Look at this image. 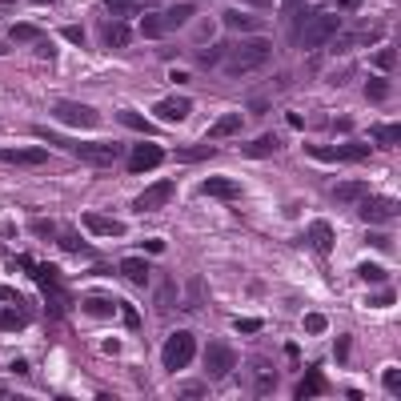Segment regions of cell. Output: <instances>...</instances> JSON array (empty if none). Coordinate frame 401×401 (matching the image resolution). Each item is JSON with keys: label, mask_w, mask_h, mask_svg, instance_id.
Wrapping results in <instances>:
<instances>
[{"label": "cell", "mask_w": 401, "mask_h": 401, "mask_svg": "<svg viewBox=\"0 0 401 401\" xmlns=\"http://www.w3.org/2000/svg\"><path fill=\"white\" fill-rule=\"evenodd\" d=\"M40 140H49L56 149H68L76 157H85V164H97V169H109L113 161L125 157V145H116V140H73V137H61V133H52V128H32Z\"/></svg>", "instance_id": "6da1fadb"}, {"label": "cell", "mask_w": 401, "mask_h": 401, "mask_svg": "<svg viewBox=\"0 0 401 401\" xmlns=\"http://www.w3.org/2000/svg\"><path fill=\"white\" fill-rule=\"evenodd\" d=\"M20 269H25L32 281H40L44 297H49V321H61L64 317V289H61V269L56 265H40L32 257H20Z\"/></svg>", "instance_id": "7a4b0ae2"}, {"label": "cell", "mask_w": 401, "mask_h": 401, "mask_svg": "<svg viewBox=\"0 0 401 401\" xmlns=\"http://www.w3.org/2000/svg\"><path fill=\"white\" fill-rule=\"evenodd\" d=\"M32 321V301L13 285H0V329L4 333H20Z\"/></svg>", "instance_id": "3957f363"}, {"label": "cell", "mask_w": 401, "mask_h": 401, "mask_svg": "<svg viewBox=\"0 0 401 401\" xmlns=\"http://www.w3.org/2000/svg\"><path fill=\"white\" fill-rule=\"evenodd\" d=\"M193 357H197V337H193L188 329H176V333H169V337H164L161 361H164V369H169V373L188 369V365H193Z\"/></svg>", "instance_id": "277c9868"}, {"label": "cell", "mask_w": 401, "mask_h": 401, "mask_svg": "<svg viewBox=\"0 0 401 401\" xmlns=\"http://www.w3.org/2000/svg\"><path fill=\"white\" fill-rule=\"evenodd\" d=\"M269 52H273V44L265 37H249L245 44H237V49L229 52V73L241 76V73H253V68H261L265 61H269Z\"/></svg>", "instance_id": "5b68a950"}, {"label": "cell", "mask_w": 401, "mask_h": 401, "mask_svg": "<svg viewBox=\"0 0 401 401\" xmlns=\"http://www.w3.org/2000/svg\"><path fill=\"white\" fill-rule=\"evenodd\" d=\"M333 32H341V16L333 13H313V20L301 28V49H321V44H329L333 40Z\"/></svg>", "instance_id": "8992f818"}, {"label": "cell", "mask_w": 401, "mask_h": 401, "mask_svg": "<svg viewBox=\"0 0 401 401\" xmlns=\"http://www.w3.org/2000/svg\"><path fill=\"white\" fill-rule=\"evenodd\" d=\"M52 116L68 128H92L97 125V109H92V104H80V100H56V104H52Z\"/></svg>", "instance_id": "52a82bcc"}, {"label": "cell", "mask_w": 401, "mask_h": 401, "mask_svg": "<svg viewBox=\"0 0 401 401\" xmlns=\"http://www.w3.org/2000/svg\"><path fill=\"white\" fill-rule=\"evenodd\" d=\"M309 157H317V161H325V164H345V161H365L369 157V145H361V140H349V145H333V149H321V145H309Z\"/></svg>", "instance_id": "ba28073f"}, {"label": "cell", "mask_w": 401, "mask_h": 401, "mask_svg": "<svg viewBox=\"0 0 401 401\" xmlns=\"http://www.w3.org/2000/svg\"><path fill=\"white\" fill-rule=\"evenodd\" d=\"M164 161V149L157 145V140H140V145H133L128 149V173H149V169H157V164Z\"/></svg>", "instance_id": "9c48e42d"}, {"label": "cell", "mask_w": 401, "mask_h": 401, "mask_svg": "<svg viewBox=\"0 0 401 401\" xmlns=\"http://www.w3.org/2000/svg\"><path fill=\"white\" fill-rule=\"evenodd\" d=\"M397 213V200L393 197H361L357 200V217H361L365 225H381V221H389V217Z\"/></svg>", "instance_id": "30bf717a"}, {"label": "cell", "mask_w": 401, "mask_h": 401, "mask_svg": "<svg viewBox=\"0 0 401 401\" xmlns=\"http://www.w3.org/2000/svg\"><path fill=\"white\" fill-rule=\"evenodd\" d=\"M200 357H205V373L209 377H225L229 369L237 365V353H233V345H225V341H213Z\"/></svg>", "instance_id": "8fae6325"}, {"label": "cell", "mask_w": 401, "mask_h": 401, "mask_svg": "<svg viewBox=\"0 0 401 401\" xmlns=\"http://www.w3.org/2000/svg\"><path fill=\"white\" fill-rule=\"evenodd\" d=\"M249 373H253V393H257V397H269V393H277V385H281L277 365L269 361V357H253Z\"/></svg>", "instance_id": "7c38bea8"}, {"label": "cell", "mask_w": 401, "mask_h": 401, "mask_svg": "<svg viewBox=\"0 0 401 401\" xmlns=\"http://www.w3.org/2000/svg\"><path fill=\"white\" fill-rule=\"evenodd\" d=\"M169 200H173V181H157V185H149L137 200H133V209H137V213H157V209H164Z\"/></svg>", "instance_id": "4fadbf2b"}, {"label": "cell", "mask_w": 401, "mask_h": 401, "mask_svg": "<svg viewBox=\"0 0 401 401\" xmlns=\"http://www.w3.org/2000/svg\"><path fill=\"white\" fill-rule=\"evenodd\" d=\"M152 113L161 116V121H185L193 113V97H161Z\"/></svg>", "instance_id": "5bb4252c"}, {"label": "cell", "mask_w": 401, "mask_h": 401, "mask_svg": "<svg viewBox=\"0 0 401 401\" xmlns=\"http://www.w3.org/2000/svg\"><path fill=\"white\" fill-rule=\"evenodd\" d=\"M80 225H85L92 237H125V225H121V221L100 217V213H85V217H80Z\"/></svg>", "instance_id": "9a60e30c"}, {"label": "cell", "mask_w": 401, "mask_h": 401, "mask_svg": "<svg viewBox=\"0 0 401 401\" xmlns=\"http://www.w3.org/2000/svg\"><path fill=\"white\" fill-rule=\"evenodd\" d=\"M205 197H217V200H237L241 197V185L237 181H229V176H209L205 185H200Z\"/></svg>", "instance_id": "2e32d148"}, {"label": "cell", "mask_w": 401, "mask_h": 401, "mask_svg": "<svg viewBox=\"0 0 401 401\" xmlns=\"http://www.w3.org/2000/svg\"><path fill=\"white\" fill-rule=\"evenodd\" d=\"M0 161L4 164H44L49 161V149H0Z\"/></svg>", "instance_id": "e0dca14e"}, {"label": "cell", "mask_w": 401, "mask_h": 401, "mask_svg": "<svg viewBox=\"0 0 401 401\" xmlns=\"http://www.w3.org/2000/svg\"><path fill=\"white\" fill-rule=\"evenodd\" d=\"M121 273H125L137 289H145V285H149V277H152V269H149L145 257H125V261H121Z\"/></svg>", "instance_id": "ac0fdd59"}, {"label": "cell", "mask_w": 401, "mask_h": 401, "mask_svg": "<svg viewBox=\"0 0 401 401\" xmlns=\"http://www.w3.org/2000/svg\"><path fill=\"white\" fill-rule=\"evenodd\" d=\"M100 40L109 44V49H128V40H133V28L125 20H113V25L100 28Z\"/></svg>", "instance_id": "d6986e66"}, {"label": "cell", "mask_w": 401, "mask_h": 401, "mask_svg": "<svg viewBox=\"0 0 401 401\" xmlns=\"http://www.w3.org/2000/svg\"><path fill=\"white\" fill-rule=\"evenodd\" d=\"M277 149H281V137H277V133H265V137L245 145V157H249V161H261V157H269V152H277Z\"/></svg>", "instance_id": "ffe728a7"}, {"label": "cell", "mask_w": 401, "mask_h": 401, "mask_svg": "<svg viewBox=\"0 0 401 401\" xmlns=\"http://www.w3.org/2000/svg\"><path fill=\"white\" fill-rule=\"evenodd\" d=\"M317 393H325V373H321V365L305 369V377H301V385H297V397H317Z\"/></svg>", "instance_id": "44dd1931"}, {"label": "cell", "mask_w": 401, "mask_h": 401, "mask_svg": "<svg viewBox=\"0 0 401 401\" xmlns=\"http://www.w3.org/2000/svg\"><path fill=\"white\" fill-rule=\"evenodd\" d=\"M309 241H313V249L321 253V257H329V253H333V225L313 221V225H309Z\"/></svg>", "instance_id": "7402d4cb"}, {"label": "cell", "mask_w": 401, "mask_h": 401, "mask_svg": "<svg viewBox=\"0 0 401 401\" xmlns=\"http://www.w3.org/2000/svg\"><path fill=\"white\" fill-rule=\"evenodd\" d=\"M56 245H61L64 253H76V257H88V245L80 241V233H76L73 225H64L61 233H56Z\"/></svg>", "instance_id": "603a6c76"}, {"label": "cell", "mask_w": 401, "mask_h": 401, "mask_svg": "<svg viewBox=\"0 0 401 401\" xmlns=\"http://www.w3.org/2000/svg\"><path fill=\"white\" fill-rule=\"evenodd\" d=\"M193 16H197V4H188V0H185V4H173V8L164 13V25H169V32H173V28L188 25Z\"/></svg>", "instance_id": "cb8c5ba5"}, {"label": "cell", "mask_w": 401, "mask_h": 401, "mask_svg": "<svg viewBox=\"0 0 401 401\" xmlns=\"http://www.w3.org/2000/svg\"><path fill=\"white\" fill-rule=\"evenodd\" d=\"M164 32H169V25H164V16H161V13H145V16H140V37L161 40Z\"/></svg>", "instance_id": "d4e9b609"}, {"label": "cell", "mask_w": 401, "mask_h": 401, "mask_svg": "<svg viewBox=\"0 0 401 401\" xmlns=\"http://www.w3.org/2000/svg\"><path fill=\"white\" fill-rule=\"evenodd\" d=\"M237 128H241V116L237 113H225V116H217V121H213L209 137H213V140H225V137H233Z\"/></svg>", "instance_id": "484cf974"}, {"label": "cell", "mask_w": 401, "mask_h": 401, "mask_svg": "<svg viewBox=\"0 0 401 401\" xmlns=\"http://www.w3.org/2000/svg\"><path fill=\"white\" fill-rule=\"evenodd\" d=\"M8 37H13V44H37V40H44V28L40 25H13Z\"/></svg>", "instance_id": "4316f807"}, {"label": "cell", "mask_w": 401, "mask_h": 401, "mask_svg": "<svg viewBox=\"0 0 401 401\" xmlns=\"http://www.w3.org/2000/svg\"><path fill=\"white\" fill-rule=\"evenodd\" d=\"M389 76H373L369 85H365V100H373V104H381V100H389Z\"/></svg>", "instance_id": "83f0119b"}, {"label": "cell", "mask_w": 401, "mask_h": 401, "mask_svg": "<svg viewBox=\"0 0 401 401\" xmlns=\"http://www.w3.org/2000/svg\"><path fill=\"white\" fill-rule=\"evenodd\" d=\"M373 68H377L381 76H389L393 68H397V49H393V44H385V49L373 56Z\"/></svg>", "instance_id": "f1b7e54d"}, {"label": "cell", "mask_w": 401, "mask_h": 401, "mask_svg": "<svg viewBox=\"0 0 401 401\" xmlns=\"http://www.w3.org/2000/svg\"><path fill=\"white\" fill-rule=\"evenodd\" d=\"M225 25H229V28H249V32H261V20H257V16H249V13H233V8L225 13Z\"/></svg>", "instance_id": "f546056e"}, {"label": "cell", "mask_w": 401, "mask_h": 401, "mask_svg": "<svg viewBox=\"0 0 401 401\" xmlns=\"http://www.w3.org/2000/svg\"><path fill=\"white\" fill-rule=\"evenodd\" d=\"M176 161H185V164L213 161V145H193V149H181V152H176Z\"/></svg>", "instance_id": "4dcf8cb0"}, {"label": "cell", "mask_w": 401, "mask_h": 401, "mask_svg": "<svg viewBox=\"0 0 401 401\" xmlns=\"http://www.w3.org/2000/svg\"><path fill=\"white\" fill-rule=\"evenodd\" d=\"M333 197L345 200V205H353V200H361V197H365V185H357V181H341V185L333 188Z\"/></svg>", "instance_id": "1f68e13d"}, {"label": "cell", "mask_w": 401, "mask_h": 401, "mask_svg": "<svg viewBox=\"0 0 401 401\" xmlns=\"http://www.w3.org/2000/svg\"><path fill=\"white\" fill-rule=\"evenodd\" d=\"M116 121H121L125 128H137V133H152V125L140 113H133V109H121V113H116Z\"/></svg>", "instance_id": "d6a6232c"}, {"label": "cell", "mask_w": 401, "mask_h": 401, "mask_svg": "<svg viewBox=\"0 0 401 401\" xmlns=\"http://www.w3.org/2000/svg\"><path fill=\"white\" fill-rule=\"evenodd\" d=\"M221 61H225V44H213V49L197 52V64H200V68H217Z\"/></svg>", "instance_id": "836d02e7"}, {"label": "cell", "mask_w": 401, "mask_h": 401, "mask_svg": "<svg viewBox=\"0 0 401 401\" xmlns=\"http://www.w3.org/2000/svg\"><path fill=\"white\" fill-rule=\"evenodd\" d=\"M85 313L88 317H109V313H113V301H109V297H88L85 301Z\"/></svg>", "instance_id": "e575fe53"}, {"label": "cell", "mask_w": 401, "mask_h": 401, "mask_svg": "<svg viewBox=\"0 0 401 401\" xmlns=\"http://www.w3.org/2000/svg\"><path fill=\"white\" fill-rule=\"evenodd\" d=\"M373 140L385 145V149H393L397 145V125H373Z\"/></svg>", "instance_id": "d590c367"}, {"label": "cell", "mask_w": 401, "mask_h": 401, "mask_svg": "<svg viewBox=\"0 0 401 401\" xmlns=\"http://www.w3.org/2000/svg\"><path fill=\"white\" fill-rule=\"evenodd\" d=\"M357 277H361V281H373V285H385V269L373 265V261H365L361 269H357Z\"/></svg>", "instance_id": "8d00e7d4"}, {"label": "cell", "mask_w": 401, "mask_h": 401, "mask_svg": "<svg viewBox=\"0 0 401 401\" xmlns=\"http://www.w3.org/2000/svg\"><path fill=\"white\" fill-rule=\"evenodd\" d=\"M104 8H109L113 16H128V13L140 8V0H104Z\"/></svg>", "instance_id": "74e56055"}, {"label": "cell", "mask_w": 401, "mask_h": 401, "mask_svg": "<svg viewBox=\"0 0 401 401\" xmlns=\"http://www.w3.org/2000/svg\"><path fill=\"white\" fill-rule=\"evenodd\" d=\"M393 301H397V293H393V289H381V293H369L365 305H369V309H385V305H393Z\"/></svg>", "instance_id": "f35d334b"}, {"label": "cell", "mask_w": 401, "mask_h": 401, "mask_svg": "<svg viewBox=\"0 0 401 401\" xmlns=\"http://www.w3.org/2000/svg\"><path fill=\"white\" fill-rule=\"evenodd\" d=\"M301 325H305V333H325L329 317L325 313H305V321H301Z\"/></svg>", "instance_id": "ab89813d"}, {"label": "cell", "mask_w": 401, "mask_h": 401, "mask_svg": "<svg viewBox=\"0 0 401 401\" xmlns=\"http://www.w3.org/2000/svg\"><path fill=\"white\" fill-rule=\"evenodd\" d=\"M121 317H125V325H128V329H140V313L133 309V305H128V301L121 305Z\"/></svg>", "instance_id": "60d3db41"}, {"label": "cell", "mask_w": 401, "mask_h": 401, "mask_svg": "<svg viewBox=\"0 0 401 401\" xmlns=\"http://www.w3.org/2000/svg\"><path fill=\"white\" fill-rule=\"evenodd\" d=\"M61 32H64V40H68V44H76V49H80V44H85V28L68 25V28H61Z\"/></svg>", "instance_id": "b9f144b4"}, {"label": "cell", "mask_w": 401, "mask_h": 401, "mask_svg": "<svg viewBox=\"0 0 401 401\" xmlns=\"http://www.w3.org/2000/svg\"><path fill=\"white\" fill-rule=\"evenodd\" d=\"M385 389H389V393H397V389H401V369H397V365L385 369Z\"/></svg>", "instance_id": "7bdbcfd3"}, {"label": "cell", "mask_w": 401, "mask_h": 401, "mask_svg": "<svg viewBox=\"0 0 401 401\" xmlns=\"http://www.w3.org/2000/svg\"><path fill=\"white\" fill-rule=\"evenodd\" d=\"M333 357H337L341 365H349V337H337V349H333Z\"/></svg>", "instance_id": "ee69618b"}, {"label": "cell", "mask_w": 401, "mask_h": 401, "mask_svg": "<svg viewBox=\"0 0 401 401\" xmlns=\"http://www.w3.org/2000/svg\"><path fill=\"white\" fill-rule=\"evenodd\" d=\"M237 329H241V333H257L261 321H257V317H237Z\"/></svg>", "instance_id": "f6af8a7d"}, {"label": "cell", "mask_w": 401, "mask_h": 401, "mask_svg": "<svg viewBox=\"0 0 401 401\" xmlns=\"http://www.w3.org/2000/svg\"><path fill=\"white\" fill-rule=\"evenodd\" d=\"M369 245H373V249H385V253L393 249V241H389L385 233H369Z\"/></svg>", "instance_id": "bcb514c9"}, {"label": "cell", "mask_w": 401, "mask_h": 401, "mask_svg": "<svg viewBox=\"0 0 401 401\" xmlns=\"http://www.w3.org/2000/svg\"><path fill=\"white\" fill-rule=\"evenodd\" d=\"M32 233H37V237H56V229H52V221H37V225H32Z\"/></svg>", "instance_id": "7dc6e473"}, {"label": "cell", "mask_w": 401, "mask_h": 401, "mask_svg": "<svg viewBox=\"0 0 401 401\" xmlns=\"http://www.w3.org/2000/svg\"><path fill=\"white\" fill-rule=\"evenodd\" d=\"M37 56H44V61H52V56H56V49H52V40H37Z\"/></svg>", "instance_id": "c3c4849f"}, {"label": "cell", "mask_w": 401, "mask_h": 401, "mask_svg": "<svg viewBox=\"0 0 401 401\" xmlns=\"http://www.w3.org/2000/svg\"><path fill=\"white\" fill-rule=\"evenodd\" d=\"M205 393H209L205 385H185L181 389V397H205Z\"/></svg>", "instance_id": "681fc988"}, {"label": "cell", "mask_w": 401, "mask_h": 401, "mask_svg": "<svg viewBox=\"0 0 401 401\" xmlns=\"http://www.w3.org/2000/svg\"><path fill=\"white\" fill-rule=\"evenodd\" d=\"M305 4H309V0H281V8H285V16H289V13H297V8H305Z\"/></svg>", "instance_id": "f907efd6"}, {"label": "cell", "mask_w": 401, "mask_h": 401, "mask_svg": "<svg viewBox=\"0 0 401 401\" xmlns=\"http://www.w3.org/2000/svg\"><path fill=\"white\" fill-rule=\"evenodd\" d=\"M145 253H164V241L161 237H149V241H145Z\"/></svg>", "instance_id": "816d5d0a"}, {"label": "cell", "mask_w": 401, "mask_h": 401, "mask_svg": "<svg viewBox=\"0 0 401 401\" xmlns=\"http://www.w3.org/2000/svg\"><path fill=\"white\" fill-rule=\"evenodd\" d=\"M253 13H265V8H273V0H245Z\"/></svg>", "instance_id": "f5cc1de1"}, {"label": "cell", "mask_w": 401, "mask_h": 401, "mask_svg": "<svg viewBox=\"0 0 401 401\" xmlns=\"http://www.w3.org/2000/svg\"><path fill=\"white\" fill-rule=\"evenodd\" d=\"M285 353H289V365H297V361H301V349H297V345H293V341H289V345H285Z\"/></svg>", "instance_id": "db71d44e"}, {"label": "cell", "mask_w": 401, "mask_h": 401, "mask_svg": "<svg viewBox=\"0 0 401 401\" xmlns=\"http://www.w3.org/2000/svg\"><path fill=\"white\" fill-rule=\"evenodd\" d=\"M341 8H345V13H353V8H361V0H337Z\"/></svg>", "instance_id": "11a10c76"}, {"label": "cell", "mask_w": 401, "mask_h": 401, "mask_svg": "<svg viewBox=\"0 0 401 401\" xmlns=\"http://www.w3.org/2000/svg\"><path fill=\"white\" fill-rule=\"evenodd\" d=\"M16 4H20V0H0V13H13Z\"/></svg>", "instance_id": "9f6ffc18"}, {"label": "cell", "mask_w": 401, "mask_h": 401, "mask_svg": "<svg viewBox=\"0 0 401 401\" xmlns=\"http://www.w3.org/2000/svg\"><path fill=\"white\" fill-rule=\"evenodd\" d=\"M4 397H8V389H4V385H0V401H4Z\"/></svg>", "instance_id": "6f0895ef"}, {"label": "cell", "mask_w": 401, "mask_h": 401, "mask_svg": "<svg viewBox=\"0 0 401 401\" xmlns=\"http://www.w3.org/2000/svg\"><path fill=\"white\" fill-rule=\"evenodd\" d=\"M0 52H4V49H0Z\"/></svg>", "instance_id": "680465c9"}]
</instances>
